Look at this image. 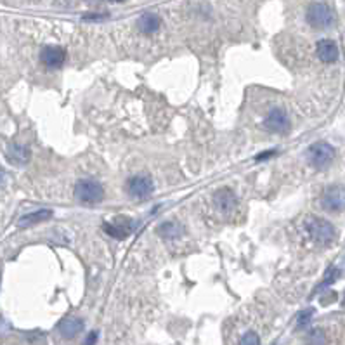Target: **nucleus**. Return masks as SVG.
I'll use <instances>...</instances> for the list:
<instances>
[{
  "mask_svg": "<svg viewBox=\"0 0 345 345\" xmlns=\"http://www.w3.org/2000/svg\"><path fill=\"white\" fill-rule=\"evenodd\" d=\"M305 229H307L310 240L316 241L317 245H331L336 238V231L330 222L325 219H319L316 215H309L305 219Z\"/></svg>",
  "mask_w": 345,
  "mask_h": 345,
  "instance_id": "f257e3e1",
  "label": "nucleus"
},
{
  "mask_svg": "<svg viewBox=\"0 0 345 345\" xmlns=\"http://www.w3.org/2000/svg\"><path fill=\"white\" fill-rule=\"evenodd\" d=\"M75 198L80 203L96 205L104 198V189L99 182L92 179H82L75 186Z\"/></svg>",
  "mask_w": 345,
  "mask_h": 345,
  "instance_id": "f03ea898",
  "label": "nucleus"
},
{
  "mask_svg": "<svg viewBox=\"0 0 345 345\" xmlns=\"http://www.w3.org/2000/svg\"><path fill=\"white\" fill-rule=\"evenodd\" d=\"M307 21L312 28L325 30L335 23V16L330 7L323 2H312L307 9Z\"/></svg>",
  "mask_w": 345,
  "mask_h": 345,
  "instance_id": "7ed1b4c3",
  "label": "nucleus"
},
{
  "mask_svg": "<svg viewBox=\"0 0 345 345\" xmlns=\"http://www.w3.org/2000/svg\"><path fill=\"white\" fill-rule=\"evenodd\" d=\"M336 151L328 142H316L307 151V160L314 168H325L335 160Z\"/></svg>",
  "mask_w": 345,
  "mask_h": 345,
  "instance_id": "20e7f679",
  "label": "nucleus"
},
{
  "mask_svg": "<svg viewBox=\"0 0 345 345\" xmlns=\"http://www.w3.org/2000/svg\"><path fill=\"white\" fill-rule=\"evenodd\" d=\"M321 206L326 212H342L345 205L343 188L342 186H331L328 188L321 196Z\"/></svg>",
  "mask_w": 345,
  "mask_h": 345,
  "instance_id": "39448f33",
  "label": "nucleus"
},
{
  "mask_svg": "<svg viewBox=\"0 0 345 345\" xmlns=\"http://www.w3.org/2000/svg\"><path fill=\"white\" fill-rule=\"evenodd\" d=\"M264 125L267 130L273 134H288L291 127L288 115L284 113L283 110H279V108H274V110L269 111V115H267L264 120Z\"/></svg>",
  "mask_w": 345,
  "mask_h": 345,
  "instance_id": "423d86ee",
  "label": "nucleus"
},
{
  "mask_svg": "<svg viewBox=\"0 0 345 345\" xmlns=\"http://www.w3.org/2000/svg\"><path fill=\"white\" fill-rule=\"evenodd\" d=\"M127 191L136 200H146L154 191V184L148 175H136V177L128 180Z\"/></svg>",
  "mask_w": 345,
  "mask_h": 345,
  "instance_id": "0eeeda50",
  "label": "nucleus"
},
{
  "mask_svg": "<svg viewBox=\"0 0 345 345\" xmlns=\"http://www.w3.org/2000/svg\"><path fill=\"white\" fill-rule=\"evenodd\" d=\"M134 227H136V224H134L132 219L120 217L118 221H115L111 224L106 222L104 226H102V229H104L106 234L113 236V238H116V240H125L134 231Z\"/></svg>",
  "mask_w": 345,
  "mask_h": 345,
  "instance_id": "6e6552de",
  "label": "nucleus"
},
{
  "mask_svg": "<svg viewBox=\"0 0 345 345\" xmlns=\"http://www.w3.org/2000/svg\"><path fill=\"white\" fill-rule=\"evenodd\" d=\"M64 59H66V52H64L61 47L47 45L40 50V61L44 63L47 68H50V70L61 68L64 64Z\"/></svg>",
  "mask_w": 345,
  "mask_h": 345,
  "instance_id": "1a4fd4ad",
  "label": "nucleus"
},
{
  "mask_svg": "<svg viewBox=\"0 0 345 345\" xmlns=\"http://www.w3.org/2000/svg\"><path fill=\"white\" fill-rule=\"evenodd\" d=\"M214 203L222 214H231L234 212L236 206H238V198H236V195L229 188H224V189H219L214 195Z\"/></svg>",
  "mask_w": 345,
  "mask_h": 345,
  "instance_id": "9d476101",
  "label": "nucleus"
},
{
  "mask_svg": "<svg viewBox=\"0 0 345 345\" xmlns=\"http://www.w3.org/2000/svg\"><path fill=\"white\" fill-rule=\"evenodd\" d=\"M316 56L323 63H335L338 59V45L333 40H328V38L319 40L316 45Z\"/></svg>",
  "mask_w": 345,
  "mask_h": 345,
  "instance_id": "9b49d317",
  "label": "nucleus"
},
{
  "mask_svg": "<svg viewBox=\"0 0 345 345\" xmlns=\"http://www.w3.org/2000/svg\"><path fill=\"white\" fill-rule=\"evenodd\" d=\"M58 331L64 338H73L84 331V321L80 317H64L58 325Z\"/></svg>",
  "mask_w": 345,
  "mask_h": 345,
  "instance_id": "f8f14e48",
  "label": "nucleus"
},
{
  "mask_svg": "<svg viewBox=\"0 0 345 345\" xmlns=\"http://www.w3.org/2000/svg\"><path fill=\"white\" fill-rule=\"evenodd\" d=\"M32 158V151H30L26 146L21 144H11L7 148V160L12 163V165H26Z\"/></svg>",
  "mask_w": 345,
  "mask_h": 345,
  "instance_id": "ddd939ff",
  "label": "nucleus"
},
{
  "mask_svg": "<svg viewBox=\"0 0 345 345\" xmlns=\"http://www.w3.org/2000/svg\"><path fill=\"white\" fill-rule=\"evenodd\" d=\"M52 217V210H35L32 214H26L19 219V227H28V226H35L38 222H44L47 219Z\"/></svg>",
  "mask_w": 345,
  "mask_h": 345,
  "instance_id": "4468645a",
  "label": "nucleus"
},
{
  "mask_svg": "<svg viewBox=\"0 0 345 345\" xmlns=\"http://www.w3.org/2000/svg\"><path fill=\"white\" fill-rule=\"evenodd\" d=\"M137 26H139L142 33L151 35V33H154L160 28V18L156 14H153V12H146V14H142L139 21H137Z\"/></svg>",
  "mask_w": 345,
  "mask_h": 345,
  "instance_id": "2eb2a0df",
  "label": "nucleus"
},
{
  "mask_svg": "<svg viewBox=\"0 0 345 345\" xmlns=\"http://www.w3.org/2000/svg\"><path fill=\"white\" fill-rule=\"evenodd\" d=\"M158 234L165 240H177L184 234V227L179 222H163L158 227Z\"/></svg>",
  "mask_w": 345,
  "mask_h": 345,
  "instance_id": "dca6fc26",
  "label": "nucleus"
},
{
  "mask_svg": "<svg viewBox=\"0 0 345 345\" xmlns=\"http://www.w3.org/2000/svg\"><path fill=\"white\" fill-rule=\"evenodd\" d=\"M340 276V269L338 267H335V266H331L330 269L326 271V274H325V279H323V283L319 284V286L316 288V293L319 291V290H325V288H328L330 284H333L335 281H336V278Z\"/></svg>",
  "mask_w": 345,
  "mask_h": 345,
  "instance_id": "f3484780",
  "label": "nucleus"
},
{
  "mask_svg": "<svg viewBox=\"0 0 345 345\" xmlns=\"http://www.w3.org/2000/svg\"><path fill=\"white\" fill-rule=\"evenodd\" d=\"M312 314H314V310L312 309H309V310H304V312H300L299 314V317H297V328H305L310 323V319H312Z\"/></svg>",
  "mask_w": 345,
  "mask_h": 345,
  "instance_id": "a211bd4d",
  "label": "nucleus"
},
{
  "mask_svg": "<svg viewBox=\"0 0 345 345\" xmlns=\"http://www.w3.org/2000/svg\"><path fill=\"white\" fill-rule=\"evenodd\" d=\"M241 343L243 345H258L260 343V340H258L257 333H253V331H248V333L243 335V338H241Z\"/></svg>",
  "mask_w": 345,
  "mask_h": 345,
  "instance_id": "6ab92c4d",
  "label": "nucleus"
},
{
  "mask_svg": "<svg viewBox=\"0 0 345 345\" xmlns=\"http://www.w3.org/2000/svg\"><path fill=\"white\" fill-rule=\"evenodd\" d=\"M307 342H310V343H321V342H325L323 331L321 330H312V331H310V335L307 336Z\"/></svg>",
  "mask_w": 345,
  "mask_h": 345,
  "instance_id": "aec40b11",
  "label": "nucleus"
},
{
  "mask_svg": "<svg viewBox=\"0 0 345 345\" xmlns=\"http://www.w3.org/2000/svg\"><path fill=\"white\" fill-rule=\"evenodd\" d=\"M106 16L108 14H87V16H84V19H87V21H90V19L101 21V19H106Z\"/></svg>",
  "mask_w": 345,
  "mask_h": 345,
  "instance_id": "412c9836",
  "label": "nucleus"
},
{
  "mask_svg": "<svg viewBox=\"0 0 345 345\" xmlns=\"http://www.w3.org/2000/svg\"><path fill=\"white\" fill-rule=\"evenodd\" d=\"M274 153H276L274 149H271V151H266V153H260V154H258V156H257L255 160H257V162H260V160H267V158H271V156H273Z\"/></svg>",
  "mask_w": 345,
  "mask_h": 345,
  "instance_id": "4be33fe9",
  "label": "nucleus"
},
{
  "mask_svg": "<svg viewBox=\"0 0 345 345\" xmlns=\"http://www.w3.org/2000/svg\"><path fill=\"white\" fill-rule=\"evenodd\" d=\"M97 340V331H92V333H90L87 338H85V343H94Z\"/></svg>",
  "mask_w": 345,
  "mask_h": 345,
  "instance_id": "5701e85b",
  "label": "nucleus"
},
{
  "mask_svg": "<svg viewBox=\"0 0 345 345\" xmlns=\"http://www.w3.org/2000/svg\"><path fill=\"white\" fill-rule=\"evenodd\" d=\"M4 179H6V175H4V172H2V170H0V184H2V182H4Z\"/></svg>",
  "mask_w": 345,
  "mask_h": 345,
  "instance_id": "b1692460",
  "label": "nucleus"
},
{
  "mask_svg": "<svg viewBox=\"0 0 345 345\" xmlns=\"http://www.w3.org/2000/svg\"><path fill=\"white\" fill-rule=\"evenodd\" d=\"M108 2H113V4H120V2H123V0H108Z\"/></svg>",
  "mask_w": 345,
  "mask_h": 345,
  "instance_id": "393cba45",
  "label": "nucleus"
}]
</instances>
